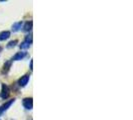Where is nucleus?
<instances>
[{"label": "nucleus", "mask_w": 133, "mask_h": 120, "mask_svg": "<svg viewBox=\"0 0 133 120\" xmlns=\"http://www.w3.org/2000/svg\"><path fill=\"white\" fill-rule=\"evenodd\" d=\"M22 104H23V107H24L25 109L30 110V109H32V107H33V100H32L31 97H26V98L23 99Z\"/></svg>", "instance_id": "7ed1b4c3"}, {"label": "nucleus", "mask_w": 133, "mask_h": 120, "mask_svg": "<svg viewBox=\"0 0 133 120\" xmlns=\"http://www.w3.org/2000/svg\"><path fill=\"white\" fill-rule=\"evenodd\" d=\"M18 43V40H13V41H10L8 44H7V48H12V47H14L16 44Z\"/></svg>", "instance_id": "9b49d317"}, {"label": "nucleus", "mask_w": 133, "mask_h": 120, "mask_svg": "<svg viewBox=\"0 0 133 120\" xmlns=\"http://www.w3.org/2000/svg\"><path fill=\"white\" fill-rule=\"evenodd\" d=\"M32 25H33V22L30 20V21H27L25 22V24H24V26H23V30L24 31H30L31 29H32Z\"/></svg>", "instance_id": "1a4fd4ad"}, {"label": "nucleus", "mask_w": 133, "mask_h": 120, "mask_svg": "<svg viewBox=\"0 0 133 120\" xmlns=\"http://www.w3.org/2000/svg\"><path fill=\"white\" fill-rule=\"evenodd\" d=\"M26 52H24V51H20V52H17V53L15 54L13 56V58L12 60L14 61H18V60H22L25 56H26Z\"/></svg>", "instance_id": "423d86ee"}, {"label": "nucleus", "mask_w": 133, "mask_h": 120, "mask_svg": "<svg viewBox=\"0 0 133 120\" xmlns=\"http://www.w3.org/2000/svg\"><path fill=\"white\" fill-rule=\"evenodd\" d=\"M10 37V32L9 31H2L0 32V41L6 40Z\"/></svg>", "instance_id": "6e6552de"}, {"label": "nucleus", "mask_w": 133, "mask_h": 120, "mask_svg": "<svg viewBox=\"0 0 133 120\" xmlns=\"http://www.w3.org/2000/svg\"><path fill=\"white\" fill-rule=\"evenodd\" d=\"M14 101H15V99L13 98V99H10L9 101L5 102L3 105H1V106H0V112H4V111H6L7 109L13 104Z\"/></svg>", "instance_id": "39448f33"}, {"label": "nucleus", "mask_w": 133, "mask_h": 120, "mask_svg": "<svg viewBox=\"0 0 133 120\" xmlns=\"http://www.w3.org/2000/svg\"><path fill=\"white\" fill-rule=\"evenodd\" d=\"M31 43H32V36L31 35H28V36H26V38H25V40L20 44V48L21 49H28L29 47H30V45H31Z\"/></svg>", "instance_id": "f03ea898"}, {"label": "nucleus", "mask_w": 133, "mask_h": 120, "mask_svg": "<svg viewBox=\"0 0 133 120\" xmlns=\"http://www.w3.org/2000/svg\"><path fill=\"white\" fill-rule=\"evenodd\" d=\"M11 63H12V61H7L6 63L3 65V68H2V73L3 74L8 73V71H9V69H10V67H11Z\"/></svg>", "instance_id": "0eeeda50"}, {"label": "nucleus", "mask_w": 133, "mask_h": 120, "mask_svg": "<svg viewBox=\"0 0 133 120\" xmlns=\"http://www.w3.org/2000/svg\"><path fill=\"white\" fill-rule=\"evenodd\" d=\"M9 95H10V90H9V87L7 86L6 84L2 83V85H1L0 97H1L2 99H6V98H8V97H9Z\"/></svg>", "instance_id": "f257e3e1"}, {"label": "nucleus", "mask_w": 133, "mask_h": 120, "mask_svg": "<svg viewBox=\"0 0 133 120\" xmlns=\"http://www.w3.org/2000/svg\"><path fill=\"white\" fill-rule=\"evenodd\" d=\"M29 78H30V75L29 74H25V75L21 76V78L18 80V85L20 87L26 86V84L28 83V81H29Z\"/></svg>", "instance_id": "20e7f679"}, {"label": "nucleus", "mask_w": 133, "mask_h": 120, "mask_svg": "<svg viewBox=\"0 0 133 120\" xmlns=\"http://www.w3.org/2000/svg\"><path fill=\"white\" fill-rule=\"evenodd\" d=\"M21 25H22V22H21V21L14 23L13 26H12V30H13L14 32H15V31H18V30H20V28H21Z\"/></svg>", "instance_id": "9d476101"}]
</instances>
